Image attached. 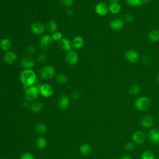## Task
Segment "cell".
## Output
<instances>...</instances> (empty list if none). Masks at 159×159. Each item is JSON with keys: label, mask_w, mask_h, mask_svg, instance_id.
<instances>
[{"label": "cell", "mask_w": 159, "mask_h": 159, "mask_svg": "<svg viewBox=\"0 0 159 159\" xmlns=\"http://www.w3.org/2000/svg\"><path fill=\"white\" fill-rule=\"evenodd\" d=\"M20 80L25 87H30L37 82V75L32 69H25L20 75Z\"/></svg>", "instance_id": "cell-1"}, {"label": "cell", "mask_w": 159, "mask_h": 159, "mask_svg": "<svg viewBox=\"0 0 159 159\" xmlns=\"http://www.w3.org/2000/svg\"><path fill=\"white\" fill-rule=\"evenodd\" d=\"M134 106L139 111H146L151 106L150 100L146 97H139L135 101Z\"/></svg>", "instance_id": "cell-2"}, {"label": "cell", "mask_w": 159, "mask_h": 159, "mask_svg": "<svg viewBox=\"0 0 159 159\" xmlns=\"http://www.w3.org/2000/svg\"><path fill=\"white\" fill-rule=\"evenodd\" d=\"M55 75V70L51 65H46L42 67L39 72V76L42 80H47L52 79Z\"/></svg>", "instance_id": "cell-3"}, {"label": "cell", "mask_w": 159, "mask_h": 159, "mask_svg": "<svg viewBox=\"0 0 159 159\" xmlns=\"http://www.w3.org/2000/svg\"><path fill=\"white\" fill-rule=\"evenodd\" d=\"M39 93V88L36 85H33L26 89L25 97L28 101H33L38 98Z\"/></svg>", "instance_id": "cell-4"}, {"label": "cell", "mask_w": 159, "mask_h": 159, "mask_svg": "<svg viewBox=\"0 0 159 159\" xmlns=\"http://www.w3.org/2000/svg\"><path fill=\"white\" fill-rule=\"evenodd\" d=\"M39 44L41 49L44 51H47L52 46L53 39L51 36L49 34H45L40 37Z\"/></svg>", "instance_id": "cell-5"}, {"label": "cell", "mask_w": 159, "mask_h": 159, "mask_svg": "<svg viewBox=\"0 0 159 159\" xmlns=\"http://www.w3.org/2000/svg\"><path fill=\"white\" fill-rule=\"evenodd\" d=\"M147 139L150 143L157 145L159 144V130L154 128L150 129L147 134Z\"/></svg>", "instance_id": "cell-6"}, {"label": "cell", "mask_w": 159, "mask_h": 159, "mask_svg": "<svg viewBox=\"0 0 159 159\" xmlns=\"http://www.w3.org/2000/svg\"><path fill=\"white\" fill-rule=\"evenodd\" d=\"M147 139V135L142 131H135L132 135V140L134 144L141 145L143 144Z\"/></svg>", "instance_id": "cell-7"}, {"label": "cell", "mask_w": 159, "mask_h": 159, "mask_svg": "<svg viewBox=\"0 0 159 159\" xmlns=\"http://www.w3.org/2000/svg\"><path fill=\"white\" fill-rule=\"evenodd\" d=\"M78 54L75 51L72 50L66 52L65 55V60L68 64L74 65L78 63Z\"/></svg>", "instance_id": "cell-8"}, {"label": "cell", "mask_w": 159, "mask_h": 159, "mask_svg": "<svg viewBox=\"0 0 159 159\" xmlns=\"http://www.w3.org/2000/svg\"><path fill=\"white\" fill-rule=\"evenodd\" d=\"M39 92L40 95L45 98H49L54 93L52 87L49 84H43L39 87Z\"/></svg>", "instance_id": "cell-9"}, {"label": "cell", "mask_w": 159, "mask_h": 159, "mask_svg": "<svg viewBox=\"0 0 159 159\" xmlns=\"http://www.w3.org/2000/svg\"><path fill=\"white\" fill-rule=\"evenodd\" d=\"M31 31L36 35H41L44 33L45 27L42 22L35 21L31 25Z\"/></svg>", "instance_id": "cell-10"}, {"label": "cell", "mask_w": 159, "mask_h": 159, "mask_svg": "<svg viewBox=\"0 0 159 159\" xmlns=\"http://www.w3.org/2000/svg\"><path fill=\"white\" fill-rule=\"evenodd\" d=\"M70 104V98L66 95H62L59 97L57 100V106L59 109L62 110H65L69 107Z\"/></svg>", "instance_id": "cell-11"}, {"label": "cell", "mask_w": 159, "mask_h": 159, "mask_svg": "<svg viewBox=\"0 0 159 159\" xmlns=\"http://www.w3.org/2000/svg\"><path fill=\"white\" fill-rule=\"evenodd\" d=\"M95 10L98 15L103 16L109 13V8L108 5L104 2H100L96 5Z\"/></svg>", "instance_id": "cell-12"}, {"label": "cell", "mask_w": 159, "mask_h": 159, "mask_svg": "<svg viewBox=\"0 0 159 159\" xmlns=\"http://www.w3.org/2000/svg\"><path fill=\"white\" fill-rule=\"evenodd\" d=\"M125 56L127 60L132 63H137L139 59V53L134 50L127 51L125 53Z\"/></svg>", "instance_id": "cell-13"}, {"label": "cell", "mask_w": 159, "mask_h": 159, "mask_svg": "<svg viewBox=\"0 0 159 159\" xmlns=\"http://www.w3.org/2000/svg\"><path fill=\"white\" fill-rule=\"evenodd\" d=\"M18 59L17 55L13 51H8L4 55V60L6 63L8 65H13L15 63Z\"/></svg>", "instance_id": "cell-14"}, {"label": "cell", "mask_w": 159, "mask_h": 159, "mask_svg": "<svg viewBox=\"0 0 159 159\" xmlns=\"http://www.w3.org/2000/svg\"><path fill=\"white\" fill-rule=\"evenodd\" d=\"M59 45L62 50L69 52L72 51V42L67 38H62L60 41H59Z\"/></svg>", "instance_id": "cell-15"}, {"label": "cell", "mask_w": 159, "mask_h": 159, "mask_svg": "<svg viewBox=\"0 0 159 159\" xmlns=\"http://www.w3.org/2000/svg\"><path fill=\"white\" fill-rule=\"evenodd\" d=\"M124 26V22L121 19H115L111 21L110 27L115 31H119L123 29Z\"/></svg>", "instance_id": "cell-16"}, {"label": "cell", "mask_w": 159, "mask_h": 159, "mask_svg": "<svg viewBox=\"0 0 159 159\" xmlns=\"http://www.w3.org/2000/svg\"><path fill=\"white\" fill-rule=\"evenodd\" d=\"M21 65L25 69H31L35 65V61L31 57H25L21 60Z\"/></svg>", "instance_id": "cell-17"}, {"label": "cell", "mask_w": 159, "mask_h": 159, "mask_svg": "<svg viewBox=\"0 0 159 159\" xmlns=\"http://www.w3.org/2000/svg\"><path fill=\"white\" fill-rule=\"evenodd\" d=\"M155 123L154 119L151 116H146L143 117L141 121L142 126L145 129H150L152 127Z\"/></svg>", "instance_id": "cell-18"}, {"label": "cell", "mask_w": 159, "mask_h": 159, "mask_svg": "<svg viewBox=\"0 0 159 159\" xmlns=\"http://www.w3.org/2000/svg\"><path fill=\"white\" fill-rule=\"evenodd\" d=\"M12 47V42L8 38H4L0 41V47L5 52L9 51Z\"/></svg>", "instance_id": "cell-19"}, {"label": "cell", "mask_w": 159, "mask_h": 159, "mask_svg": "<svg viewBox=\"0 0 159 159\" xmlns=\"http://www.w3.org/2000/svg\"><path fill=\"white\" fill-rule=\"evenodd\" d=\"M83 44H84V40L83 37L81 36H76L72 40L73 47L77 50H79L81 48H82V47L83 46Z\"/></svg>", "instance_id": "cell-20"}, {"label": "cell", "mask_w": 159, "mask_h": 159, "mask_svg": "<svg viewBox=\"0 0 159 159\" xmlns=\"http://www.w3.org/2000/svg\"><path fill=\"white\" fill-rule=\"evenodd\" d=\"M92 149L88 144H83L80 147V152L82 155L87 156L92 152Z\"/></svg>", "instance_id": "cell-21"}, {"label": "cell", "mask_w": 159, "mask_h": 159, "mask_svg": "<svg viewBox=\"0 0 159 159\" xmlns=\"http://www.w3.org/2000/svg\"><path fill=\"white\" fill-rule=\"evenodd\" d=\"M149 39L152 42H156L159 40V30L154 29L150 32Z\"/></svg>", "instance_id": "cell-22"}, {"label": "cell", "mask_w": 159, "mask_h": 159, "mask_svg": "<svg viewBox=\"0 0 159 159\" xmlns=\"http://www.w3.org/2000/svg\"><path fill=\"white\" fill-rule=\"evenodd\" d=\"M36 146L39 149H43L47 146V140L44 137H40L37 139Z\"/></svg>", "instance_id": "cell-23"}, {"label": "cell", "mask_w": 159, "mask_h": 159, "mask_svg": "<svg viewBox=\"0 0 159 159\" xmlns=\"http://www.w3.org/2000/svg\"><path fill=\"white\" fill-rule=\"evenodd\" d=\"M58 25L55 21H49L47 25V29L51 33H53L57 31Z\"/></svg>", "instance_id": "cell-24"}, {"label": "cell", "mask_w": 159, "mask_h": 159, "mask_svg": "<svg viewBox=\"0 0 159 159\" xmlns=\"http://www.w3.org/2000/svg\"><path fill=\"white\" fill-rule=\"evenodd\" d=\"M31 111L33 112H39L43 109V105L40 102H34L30 105Z\"/></svg>", "instance_id": "cell-25"}, {"label": "cell", "mask_w": 159, "mask_h": 159, "mask_svg": "<svg viewBox=\"0 0 159 159\" xmlns=\"http://www.w3.org/2000/svg\"><path fill=\"white\" fill-rule=\"evenodd\" d=\"M141 92V88L138 85H132L129 87V93L134 96H136L139 94Z\"/></svg>", "instance_id": "cell-26"}, {"label": "cell", "mask_w": 159, "mask_h": 159, "mask_svg": "<svg viewBox=\"0 0 159 159\" xmlns=\"http://www.w3.org/2000/svg\"><path fill=\"white\" fill-rule=\"evenodd\" d=\"M109 8V11L113 14H118L121 11V9L120 5L118 3L111 4Z\"/></svg>", "instance_id": "cell-27"}, {"label": "cell", "mask_w": 159, "mask_h": 159, "mask_svg": "<svg viewBox=\"0 0 159 159\" xmlns=\"http://www.w3.org/2000/svg\"><path fill=\"white\" fill-rule=\"evenodd\" d=\"M36 131L39 134H45L47 131V127L44 123H39L36 126Z\"/></svg>", "instance_id": "cell-28"}, {"label": "cell", "mask_w": 159, "mask_h": 159, "mask_svg": "<svg viewBox=\"0 0 159 159\" xmlns=\"http://www.w3.org/2000/svg\"><path fill=\"white\" fill-rule=\"evenodd\" d=\"M56 80L59 83L65 84L67 82L68 78L65 74H64L63 73H60L57 75Z\"/></svg>", "instance_id": "cell-29"}, {"label": "cell", "mask_w": 159, "mask_h": 159, "mask_svg": "<svg viewBox=\"0 0 159 159\" xmlns=\"http://www.w3.org/2000/svg\"><path fill=\"white\" fill-rule=\"evenodd\" d=\"M142 159H155V154L150 150H146L144 152L141 156Z\"/></svg>", "instance_id": "cell-30"}, {"label": "cell", "mask_w": 159, "mask_h": 159, "mask_svg": "<svg viewBox=\"0 0 159 159\" xmlns=\"http://www.w3.org/2000/svg\"><path fill=\"white\" fill-rule=\"evenodd\" d=\"M127 5L131 6H142V3L141 0H126Z\"/></svg>", "instance_id": "cell-31"}, {"label": "cell", "mask_w": 159, "mask_h": 159, "mask_svg": "<svg viewBox=\"0 0 159 159\" xmlns=\"http://www.w3.org/2000/svg\"><path fill=\"white\" fill-rule=\"evenodd\" d=\"M53 40L54 41H60L63 38V35L61 32L60 31H55L52 34L51 36Z\"/></svg>", "instance_id": "cell-32"}, {"label": "cell", "mask_w": 159, "mask_h": 159, "mask_svg": "<svg viewBox=\"0 0 159 159\" xmlns=\"http://www.w3.org/2000/svg\"><path fill=\"white\" fill-rule=\"evenodd\" d=\"M124 148L128 152L133 151L135 149V144L132 142H128L125 144Z\"/></svg>", "instance_id": "cell-33"}, {"label": "cell", "mask_w": 159, "mask_h": 159, "mask_svg": "<svg viewBox=\"0 0 159 159\" xmlns=\"http://www.w3.org/2000/svg\"><path fill=\"white\" fill-rule=\"evenodd\" d=\"M47 59V55H45V54H44V53L40 54L37 56V61L39 63H43V62L46 61Z\"/></svg>", "instance_id": "cell-34"}, {"label": "cell", "mask_w": 159, "mask_h": 159, "mask_svg": "<svg viewBox=\"0 0 159 159\" xmlns=\"http://www.w3.org/2000/svg\"><path fill=\"white\" fill-rule=\"evenodd\" d=\"M60 2L66 7H70L74 4V0H60Z\"/></svg>", "instance_id": "cell-35"}, {"label": "cell", "mask_w": 159, "mask_h": 159, "mask_svg": "<svg viewBox=\"0 0 159 159\" xmlns=\"http://www.w3.org/2000/svg\"><path fill=\"white\" fill-rule=\"evenodd\" d=\"M26 52L28 54H29V55H34L36 52V49L34 46H32V45H29V46H28L26 47Z\"/></svg>", "instance_id": "cell-36"}, {"label": "cell", "mask_w": 159, "mask_h": 159, "mask_svg": "<svg viewBox=\"0 0 159 159\" xmlns=\"http://www.w3.org/2000/svg\"><path fill=\"white\" fill-rule=\"evenodd\" d=\"M20 159H34L33 155L30 152H25L22 154Z\"/></svg>", "instance_id": "cell-37"}, {"label": "cell", "mask_w": 159, "mask_h": 159, "mask_svg": "<svg viewBox=\"0 0 159 159\" xmlns=\"http://www.w3.org/2000/svg\"><path fill=\"white\" fill-rule=\"evenodd\" d=\"M80 95V93L78 91L75 90V91H74V92H72V93L71 94V98L74 100H77V99L79 98Z\"/></svg>", "instance_id": "cell-38"}, {"label": "cell", "mask_w": 159, "mask_h": 159, "mask_svg": "<svg viewBox=\"0 0 159 159\" xmlns=\"http://www.w3.org/2000/svg\"><path fill=\"white\" fill-rule=\"evenodd\" d=\"M134 18L133 17V16H132L131 14H127L126 17H125V21L127 22V23H132V22L134 21Z\"/></svg>", "instance_id": "cell-39"}, {"label": "cell", "mask_w": 159, "mask_h": 159, "mask_svg": "<svg viewBox=\"0 0 159 159\" xmlns=\"http://www.w3.org/2000/svg\"><path fill=\"white\" fill-rule=\"evenodd\" d=\"M143 62L146 64H149L152 62V59L149 56H146L143 58Z\"/></svg>", "instance_id": "cell-40"}, {"label": "cell", "mask_w": 159, "mask_h": 159, "mask_svg": "<svg viewBox=\"0 0 159 159\" xmlns=\"http://www.w3.org/2000/svg\"><path fill=\"white\" fill-rule=\"evenodd\" d=\"M119 159H133V158H132L130 155H125L122 156Z\"/></svg>", "instance_id": "cell-41"}, {"label": "cell", "mask_w": 159, "mask_h": 159, "mask_svg": "<svg viewBox=\"0 0 159 159\" xmlns=\"http://www.w3.org/2000/svg\"><path fill=\"white\" fill-rule=\"evenodd\" d=\"M67 14L69 15V16H72V15H73V14H74V11H73V10L72 9H69L67 10Z\"/></svg>", "instance_id": "cell-42"}, {"label": "cell", "mask_w": 159, "mask_h": 159, "mask_svg": "<svg viewBox=\"0 0 159 159\" xmlns=\"http://www.w3.org/2000/svg\"><path fill=\"white\" fill-rule=\"evenodd\" d=\"M108 1L111 3V4H112V3H118L119 0H108Z\"/></svg>", "instance_id": "cell-43"}, {"label": "cell", "mask_w": 159, "mask_h": 159, "mask_svg": "<svg viewBox=\"0 0 159 159\" xmlns=\"http://www.w3.org/2000/svg\"><path fill=\"white\" fill-rule=\"evenodd\" d=\"M150 1H151V0H141V2L142 3V5H144V4L149 3Z\"/></svg>", "instance_id": "cell-44"}, {"label": "cell", "mask_w": 159, "mask_h": 159, "mask_svg": "<svg viewBox=\"0 0 159 159\" xmlns=\"http://www.w3.org/2000/svg\"><path fill=\"white\" fill-rule=\"evenodd\" d=\"M157 81H158V83H159V75H158V77H157Z\"/></svg>", "instance_id": "cell-45"}, {"label": "cell", "mask_w": 159, "mask_h": 159, "mask_svg": "<svg viewBox=\"0 0 159 159\" xmlns=\"http://www.w3.org/2000/svg\"><path fill=\"white\" fill-rule=\"evenodd\" d=\"M155 159H159V158H155Z\"/></svg>", "instance_id": "cell-46"}]
</instances>
